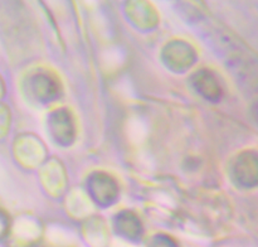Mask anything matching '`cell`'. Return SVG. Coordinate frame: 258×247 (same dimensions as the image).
<instances>
[{
  "label": "cell",
  "instance_id": "2",
  "mask_svg": "<svg viewBox=\"0 0 258 247\" xmlns=\"http://www.w3.org/2000/svg\"><path fill=\"white\" fill-rule=\"evenodd\" d=\"M123 60V55L120 50L117 49H110L106 50L105 57H103V63L107 65V67H117L121 65Z\"/></svg>",
  "mask_w": 258,
  "mask_h": 247
},
{
  "label": "cell",
  "instance_id": "1",
  "mask_svg": "<svg viewBox=\"0 0 258 247\" xmlns=\"http://www.w3.org/2000/svg\"><path fill=\"white\" fill-rule=\"evenodd\" d=\"M148 128L141 118H131L127 124V135L133 143H141L145 139Z\"/></svg>",
  "mask_w": 258,
  "mask_h": 247
}]
</instances>
